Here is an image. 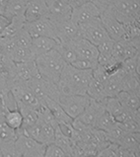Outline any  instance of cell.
I'll return each instance as SVG.
<instances>
[{"mask_svg":"<svg viewBox=\"0 0 140 157\" xmlns=\"http://www.w3.org/2000/svg\"><path fill=\"white\" fill-rule=\"evenodd\" d=\"M92 78V70H82L65 64L57 86L61 95H85Z\"/></svg>","mask_w":140,"mask_h":157,"instance_id":"6da1fadb","label":"cell"},{"mask_svg":"<svg viewBox=\"0 0 140 157\" xmlns=\"http://www.w3.org/2000/svg\"><path fill=\"white\" fill-rule=\"evenodd\" d=\"M35 62L40 77L56 84L66 64L55 48L37 56Z\"/></svg>","mask_w":140,"mask_h":157,"instance_id":"7a4b0ae2","label":"cell"},{"mask_svg":"<svg viewBox=\"0 0 140 157\" xmlns=\"http://www.w3.org/2000/svg\"><path fill=\"white\" fill-rule=\"evenodd\" d=\"M112 12L121 24H127L140 18V0H115Z\"/></svg>","mask_w":140,"mask_h":157,"instance_id":"3957f363","label":"cell"},{"mask_svg":"<svg viewBox=\"0 0 140 157\" xmlns=\"http://www.w3.org/2000/svg\"><path fill=\"white\" fill-rule=\"evenodd\" d=\"M27 85L43 105L47 98H51V99L58 102L61 95L56 83L44 79L40 76L30 80L29 82H27Z\"/></svg>","mask_w":140,"mask_h":157,"instance_id":"277c9868","label":"cell"},{"mask_svg":"<svg viewBox=\"0 0 140 157\" xmlns=\"http://www.w3.org/2000/svg\"><path fill=\"white\" fill-rule=\"evenodd\" d=\"M78 28L81 37L92 43L96 47L109 38V35L104 28L100 17L94 18L92 20L78 25Z\"/></svg>","mask_w":140,"mask_h":157,"instance_id":"5b68a950","label":"cell"},{"mask_svg":"<svg viewBox=\"0 0 140 157\" xmlns=\"http://www.w3.org/2000/svg\"><path fill=\"white\" fill-rule=\"evenodd\" d=\"M90 98L87 94L85 95H60L58 103L72 120L76 119L83 113L88 106Z\"/></svg>","mask_w":140,"mask_h":157,"instance_id":"8992f818","label":"cell"},{"mask_svg":"<svg viewBox=\"0 0 140 157\" xmlns=\"http://www.w3.org/2000/svg\"><path fill=\"white\" fill-rule=\"evenodd\" d=\"M15 143L21 156L25 157H43L47 146L44 143L27 136L20 131H17Z\"/></svg>","mask_w":140,"mask_h":157,"instance_id":"52a82bcc","label":"cell"},{"mask_svg":"<svg viewBox=\"0 0 140 157\" xmlns=\"http://www.w3.org/2000/svg\"><path fill=\"white\" fill-rule=\"evenodd\" d=\"M10 92L14 97L17 104H23L33 108L35 110H39L43 106L40 100L32 92L27 83L18 81L14 82L10 87Z\"/></svg>","mask_w":140,"mask_h":157,"instance_id":"ba28073f","label":"cell"},{"mask_svg":"<svg viewBox=\"0 0 140 157\" xmlns=\"http://www.w3.org/2000/svg\"><path fill=\"white\" fill-rule=\"evenodd\" d=\"M24 28L31 35L32 38L47 37L57 42L55 25L49 18H40L36 21L26 22Z\"/></svg>","mask_w":140,"mask_h":157,"instance_id":"9c48e42d","label":"cell"},{"mask_svg":"<svg viewBox=\"0 0 140 157\" xmlns=\"http://www.w3.org/2000/svg\"><path fill=\"white\" fill-rule=\"evenodd\" d=\"M100 19L106 32L111 39H112L114 41L126 40V35L123 26L120 22L115 19V17L112 12V7L101 12Z\"/></svg>","mask_w":140,"mask_h":157,"instance_id":"30bf717a","label":"cell"},{"mask_svg":"<svg viewBox=\"0 0 140 157\" xmlns=\"http://www.w3.org/2000/svg\"><path fill=\"white\" fill-rule=\"evenodd\" d=\"M48 18L53 23L70 19L72 7L66 0H46Z\"/></svg>","mask_w":140,"mask_h":157,"instance_id":"8fae6325","label":"cell"},{"mask_svg":"<svg viewBox=\"0 0 140 157\" xmlns=\"http://www.w3.org/2000/svg\"><path fill=\"white\" fill-rule=\"evenodd\" d=\"M101 12L93 1H89L81 4V5L72 8L70 20L76 25L83 24L94 18L100 17Z\"/></svg>","mask_w":140,"mask_h":157,"instance_id":"7c38bea8","label":"cell"},{"mask_svg":"<svg viewBox=\"0 0 140 157\" xmlns=\"http://www.w3.org/2000/svg\"><path fill=\"white\" fill-rule=\"evenodd\" d=\"M55 25L57 42L71 43L75 41L76 39L81 37L79 33L78 25H76L70 19L58 22V23H55Z\"/></svg>","mask_w":140,"mask_h":157,"instance_id":"4fadbf2b","label":"cell"},{"mask_svg":"<svg viewBox=\"0 0 140 157\" xmlns=\"http://www.w3.org/2000/svg\"><path fill=\"white\" fill-rule=\"evenodd\" d=\"M77 58H84V59H90L97 61L99 52L97 47L90 43L86 39L80 37L76 39L75 41L71 42Z\"/></svg>","mask_w":140,"mask_h":157,"instance_id":"5bb4252c","label":"cell"},{"mask_svg":"<svg viewBox=\"0 0 140 157\" xmlns=\"http://www.w3.org/2000/svg\"><path fill=\"white\" fill-rule=\"evenodd\" d=\"M39 71L35 60L25 62H15V80L14 82L27 83L30 80L39 77ZM13 82V83H14ZM12 83V84H13Z\"/></svg>","mask_w":140,"mask_h":157,"instance_id":"9a60e30c","label":"cell"},{"mask_svg":"<svg viewBox=\"0 0 140 157\" xmlns=\"http://www.w3.org/2000/svg\"><path fill=\"white\" fill-rule=\"evenodd\" d=\"M106 110H105V107L103 105V103L91 99L88 106L86 107V109L83 111V113L79 117H77L76 119L80 121L81 123L94 128L97 120L100 118V116Z\"/></svg>","mask_w":140,"mask_h":157,"instance_id":"2e32d148","label":"cell"},{"mask_svg":"<svg viewBox=\"0 0 140 157\" xmlns=\"http://www.w3.org/2000/svg\"><path fill=\"white\" fill-rule=\"evenodd\" d=\"M24 17L26 22L36 21L40 18H48L46 0H27Z\"/></svg>","mask_w":140,"mask_h":157,"instance_id":"e0dca14e","label":"cell"},{"mask_svg":"<svg viewBox=\"0 0 140 157\" xmlns=\"http://www.w3.org/2000/svg\"><path fill=\"white\" fill-rule=\"evenodd\" d=\"M56 41L51 38L47 37H36L32 40V44H31V51L35 56V58L44 55L49 51L53 50L56 46Z\"/></svg>","mask_w":140,"mask_h":157,"instance_id":"ac0fdd59","label":"cell"},{"mask_svg":"<svg viewBox=\"0 0 140 157\" xmlns=\"http://www.w3.org/2000/svg\"><path fill=\"white\" fill-rule=\"evenodd\" d=\"M125 74L121 70V66L119 71L109 76V78L104 83L105 91L108 97H115L121 91V82Z\"/></svg>","mask_w":140,"mask_h":157,"instance_id":"d6986e66","label":"cell"},{"mask_svg":"<svg viewBox=\"0 0 140 157\" xmlns=\"http://www.w3.org/2000/svg\"><path fill=\"white\" fill-rule=\"evenodd\" d=\"M44 105L47 106V109L51 111L53 118L58 123V124H71L72 120L70 117L65 113V111L62 109V107L59 105V103L51 99V98H47L44 102Z\"/></svg>","mask_w":140,"mask_h":157,"instance_id":"ffe728a7","label":"cell"},{"mask_svg":"<svg viewBox=\"0 0 140 157\" xmlns=\"http://www.w3.org/2000/svg\"><path fill=\"white\" fill-rule=\"evenodd\" d=\"M121 148L134 152L139 155L140 150V132H125L124 136L116 144Z\"/></svg>","mask_w":140,"mask_h":157,"instance_id":"44dd1931","label":"cell"},{"mask_svg":"<svg viewBox=\"0 0 140 157\" xmlns=\"http://www.w3.org/2000/svg\"><path fill=\"white\" fill-rule=\"evenodd\" d=\"M115 97L117 98V100L119 101L121 106H123L126 111L132 112V111L140 110L139 95H136V94H133L130 92L120 91Z\"/></svg>","mask_w":140,"mask_h":157,"instance_id":"7402d4cb","label":"cell"},{"mask_svg":"<svg viewBox=\"0 0 140 157\" xmlns=\"http://www.w3.org/2000/svg\"><path fill=\"white\" fill-rule=\"evenodd\" d=\"M17 109L19 110L22 115V119H23V124H22V128L20 129L28 128L37 124L39 120L37 110L23 104H17Z\"/></svg>","mask_w":140,"mask_h":157,"instance_id":"603a6c76","label":"cell"},{"mask_svg":"<svg viewBox=\"0 0 140 157\" xmlns=\"http://www.w3.org/2000/svg\"><path fill=\"white\" fill-rule=\"evenodd\" d=\"M26 6L27 0H8L3 16H5L9 20L14 17L24 16Z\"/></svg>","mask_w":140,"mask_h":157,"instance_id":"cb8c5ba5","label":"cell"},{"mask_svg":"<svg viewBox=\"0 0 140 157\" xmlns=\"http://www.w3.org/2000/svg\"><path fill=\"white\" fill-rule=\"evenodd\" d=\"M86 94L91 98V99L98 101V102H103L104 100L108 97L106 91H105V86H104V83L98 81L95 78H91L90 82L88 84L87 87V91Z\"/></svg>","mask_w":140,"mask_h":157,"instance_id":"d4e9b609","label":"cell"},{"mask_svg":"<svg viewBox=\"0 0 140 157\" xmlns=\"http://www.w3.org/2000/svg\"><path fill=\"white\" fill-rule=\"evenodd\" d=\"M53 143L56 144L58 147L65 152L67 156L71 157L72 147H73V142L70 140V137L61 131L59 124L55 125V140Z\"/></svg>","mask_w":140,"mask_h":157,"instance_id":"484cf974","label":"cell"},{"mask_svg":"<svg viewBox=\"0 0 140 157\" xmlns=\"http://www.w3.org/2000/svg\"><path fill=\"white\" fill-rule=\"evenodd\" d=\"M26 23L24 16H18L14 17L9 20L8 25L5 27V29L0 34V37L3 38H14L15 36L19 33V31L24 28V25Z\"/></svg>","mask_w":140,"mask_h":157,"instance_id":"4316f807","label":"cell"},{"mask_svg":"<svg viewBox=\"0 0 140 157\" xmlns=\"http://www.w3.org/2000/svg\"><path fill=\"white\" fill-rule=\"evenodd\" d=\"M55 48L67 64H72L76 60V58H77V56H76L75 51L73 47H72L71 43L57 42Z\"/></svg>","mask_w":140,"mask_h":157,"instance_id":"83f0119b","label":"cell"},{"mask_svg":"<svg viewBox=\"0 0 140 157\" xmlns=\"http://www.w3.org/2000/svg\"><path fill=\"white\" fill-rule=\"evenodd\" d=\"M121 91L130 92L139 95L140 94V82L139 75L136 74H125L121 82Z\"/></svg>","mask_w":140,"mask_h":157,"instance_id":"f1b7e54d","label":"cell"},{"mask_svg":"<svg viewBox=\"0 0 140 157\" xmlns=\"http://www.w3.org/2000/svg\"><path fill=\"white\" fill-rule=\"evenodd\" d=\"M17 137V131L8 127L4 119V113L0 112V145L10 140H15Z\"/></svg>","mask_w":140,"mask_h":157,"instance_id":"f546056e","label":"cell"},{"mask_svg":"<svg viewBox=\"0 0 140 157\" xmlns=\"http://www.w3.org/2000/svg\"><path fill=\"white\" fill-rule=\"evenodd\" d=\"M102 103L105 107L106 112L112 115L115 119L117 118L121 113H123L124 111V108L121 106L116 97H107Z\"/></svg>","mask_w":140,"mask_h":157,"instance_id":"4dcf8cb0","label":"cell"},{"mask_svg":"<svg viewBox=\"0 0 140 157\" xmlns=\"http://www.w3.org/2000/svg\"><path fill=\"white\" fill-rule=\"evenodd\" d=\"M4 119H5V122L8 124V127L15 129V131H19L22 128L23 119H22V115L18 109L8 110L4 112Z\"/></svg>","mask_w":140,"mask_h":157,"instance_id":"1f68e13d","label":"cell"},{"mask_svg":"<svg viewBox=\"0 0 140 157\" xmlns=\"http://www.w3.org/2000/svg\"><path fill=\"white\" fill-rule=\"evenodd\" d=\"M11 60L14 62H25L30 60H35V56L32 52L31 48L16 47L10 56Z\"/></svg>","mask_w":140,"mask_h":157,"instance_id":"d6a6232c","label":"cell"},{"mask_svg":"<svg viewBox=\"0 0 140 157\" xmlns=\"http://www.w3.org/2000/svg\"><path fill=\"white\" fill-rule=\"evenodd\" d=\"M121 70L124 74L139 75V53L121 62Z\"/></svg>","mask_w":140,"mask_h":157,"instance_id":"836d02e7","label":"cell"},{"mask_svg":"<svg viewBox=\"0 0 140 157\" xmlns=\"http://www.w3.org/2000/svg\"><path fill=\"white\" fill-rule=\"evenodd\" d=\"M115 124H116V122H115L114 117L105 111L100 116V118L97 120L94 128L101 129V131H104V132H107V131H109L111 128L114 127Z\"/></svg>","mask_w":140,"mask_h":157,"instance_id":"e575fe53","label":"cell"},{"mask_svg":"<svg viewBox=\"0 0 140 157\" xmlns=\"http://www.w3.org/2000/svg\"><path fill=\"white\" fill-rule=\"evenodd\" d=\"M13 82H14V77L0 65V91L3 94L8 93Z\"/></svg>","mask_w":140,"mask_h":157,"instance_id":"d590c367","label":"cell"},{"mask_svg":"<svg viewBox=\"0 0 140 157\" xmlns=\"http://www.w3.org/2000/svg\"><path fill=\"white\" fill-rule=\"evenodd\" d=\"M13 40H14L16 47L30 48L33 38H32L31 35L27 32V30L25 28H23L22 30L19 31V33H18L14 38H13Z\"/></svg>","mask_w":140,"mask_h":157,"instance_id":"8d00e7d4","label":"cell"},{"mask_svg":"<svg viewBox=\"0 0 140 157\" xmlns=\"http://www.w3.org/2000/svg\"><path fill=\"white\" fill-rule=\"evenodd\" d=\"M0 153L2 157H21V154L18 150L15 140H10L2 143L0 145Z\"/></svg>","mask_w":140,"mask_h":157,"instance_id":"74e56055","label":"cell"},{"mask_svg":"<svg viewBox=\"0 0 140 157\" xmlns=\"http://www.w3.org/2000/svg\"><path fill=\"white\" fill-rule=\"evenodd\" d=\"M124 132L123 131V128L119 127V124H115L114 127L111 128L109 131L106 132L107 138L109 140L110 143H114V144H117L119 141L121 140V137L124 136Z\"/></svg>","mask_w":140,"mask_h":157,"instance_id":"f35d334b","label":"cell"},{"mask_svg":"<svg viewBox=\"0 0 140 157\" xmlns=\"http://www.w3.org/2000/svg\"><path fill=\"white\" fill-rule=\"evenodd\" d=\"M43 157H69L60 147H58L55 143H51L46 146V150Z\"/></svg>","mask_w":140,"mask_h":157,"instance_id":"ab89813d","label":"cell"},{"mask_svg":"<svg viewBox=\"0 0 140 157\" xmlns=\"http://www.w3.org/2000/svg\"><path fill=\"white\" fill-rule=\"evenodd\" d=\"M114 43H115L114 40L109 37L108 39H106L105 41H103L100 44H98L97 48H98L99 55L105 56H112V47H114Z\"/></svg>","mask_w":140,"mask_h":157,"instance_id":"60d3db41","label":"cell"},{"mask_svg":"<svg viewBox=\"0 0 140 157\" xmlns=\"http://www.w3.org/2000/svg\"><path fill=\"white\" fill-rule=\"evenodd\" d=\"M71 65L82 70H93L98 65V61L84 59V58H76V60Z\"/></svg>","mask_w":140,"mask_h":157,"instance_id":"b9f144b4","label":"cell"},{"mask_svg":"<svg viewBox=\"0 0 140 157\" xmlns=\"http://www.w3.org/2000/svg\"><path fill=\"white\" fill-rule=\"evenodd\" d=\"M117 151H119V146L114 143H110L107 147L91 157H117Z\"/></svg>","mask_w":140,"mask_h":157,"instance_id":"7bdbcfd3","label":"cell"},{"mask_svg":"<svg viewBox=\"0 0 140 157\" xmlns=\"http://www.w3.org/2000/svg\"><path fill=\"white\" fill-rule=\"evenodd\" d=\"M109 76H110V74L108 73L107 69L100 64H98L92 70V77L102 83H105L106 80L109 78Z\"/></svg>","mask_w":140,"mask_h":157,"instance_id":"ee69618b","label":"cell"},{"mask_svg":"<svg viewBox=\"0 0 140 157\" xmlns=\"http://www.w3.org/2000/svg\"><path fill=\"white\" fill-rule=\"evenodd\" d=\"M124 132H140V123L133 120H127L123 123H117Z\"/></svg>","mask_w":140,"mask_h":157,"instance_id":"f6af8a7d","label":"cell"},{"mask_svg":"<svg viewBox=\"0 0 140 157\" xmlns=\"http://www.w3.org/2000/svg\"><path fill=\"white\" fill-rule=\"evenodd\" d=\"M115 1V0H93V2L96 4V6L99 8L100 12L112 7Z\"/></svg>","mask_w":140,"mask_h":157,"instance_id":"bcb514c9","label":"cell"},{"mask_svg":"<svg viewBox=\"0 0 140 157\" xmlns=\"http://www.w3.org/2000/svg\"><path fill=\"white\" fill-rule=\"evenodd\" d=\"M117 157H139V155L136 154V153H134V152H131V151H129V150L121 148V147L119 146Z\"/></svg>","mask_w":140,"mask_h":157,"instance_id":"7dc6e473","label":"cell"},{"mask_svg":"<svg viewBox=\"0 0 140 157\" xmlns=\"http://www.w3.org/2000/svg\"><path fill=\"white\" fill-rule=\"evenodd\" d=\"M66 1L70 4V6L72 8H74V7H77V6L81 5V4H83V3L93 1V0H66Z\"/></svg>","mask_w":140,"mask_h":157,"instance_id":"c3c4849f","label":"cell"},{"mask_svg":"<svg viewBox=\"0 0 140 157\" xmlns=\"http://www.w3.org/2000/svg\"><path fill=\"white\" fill-rule=\"evenodd\" d=\"M8 23H9V19H7L5 16L0 15V34H1L2 31L5 29V27L8 25Z\"/></svg>","mask_w":140,"mask_h":157,"instance_id":"681fc988","label":"cell"},{"mask_svg":"<svg viewBox=\"0 0 140 157\" xmlns=\"http://www.w3.org/2000/svg\"><path fill=\"white\" fill-rule=\"evenodd\" d=\"M0 112H6V107H5V102H4V94L0 91Z\"/></svg>","mask_w":140,"mask_h":157,"instance_id":"f907efd6","label":"cell"},{"mask_svg":"<svg viewBox=\"0 0 140 157\" xmlns=\"http://www.w3.org/2000/svg\"><path fill=\"white\" fill-rule=\"evenodd\" d=\"M8 0H0V15H4V11L7 5Z\"/></svg>","mask_w":140,"mask_h":157,"instance_id":"816d5d0a","label":"cell"},{"mask_svg":"<svg viewBox=\"0 0 140 157\" xmlns=\"http://www.w3.org/2000/svg\"><path fill=\"white\" fill-rule=\"evenodd\" d=\"M0 157H2V155H1V153H0Z\"/></svg>","mask_w":140,"mask_h":157,"instance_id":"f5cc1de1","label":"cell"},{"mask_svg":"<svg viewBox=\"0 0 140 157\" xmlns=\"http://www.w3.org/2000/svg\"><path fill=\"white\" fill-rule=\"evenodd\" d=\"M21 157H25V156H21Z\"/></svg>","mask_w":140,"mask_h":157,"instance_id":"db71d44e","label":"cell"}]
</instances>
